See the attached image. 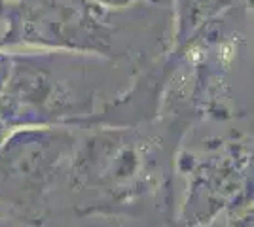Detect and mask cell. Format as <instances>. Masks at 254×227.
Segmentation results:
<instances>
[{
	"label": "cell",
	"instance_id": "ba28073f",
	"mask_svg": "<svg viewBox=\"0 0 254 227\" xmlns=\"http://www.w3.org/2000/svg\"><path fill=\"white\" fill-rule=\"evenodd\" d=\"M11 68V53H6L4 49H0V93L6 86V80L10 76Z\"/></svg>",
	"mask_w": 254,
	"mask_h": 227
},
{
	"label": "cell",
	"instance_id": "6da1fadb",
	"mask_svg": "<svg viewBox=\"0 0 254 227\" xmlns=\"http://www.w3.org/2000/svg\"><path fill=\"white\" fill-rule=\"evenodd\" d=\"M193 121L179 114L126 127H89L76 142L68 165V185L89 197L78 216H138L156 203L173 227V178L180 142Z\"/></svg>",
	"mask_w": 254,
	"mask_h": 227
},
{
	"label": "cell",
	"instance_id": "5b68a950",
	"mask_svg": "<svg viewBox=\"0 0 254 227\" xmlns=\"http://www.w3.org/2000/svg\"><path fill=\"white\" fill-rule=\"evenodd\" d=\"M175 167L186 176V199L173 227L205 226L253 206V136L207 138L199 151H179Z\"/></svg>",
	"mask_w": 254,
	"mask_h": 227
},
{
	"label": "cell",
	"instance_id": "3957f363",
	"mask_svg": "<svg viewBox=\"0 0 254 227\" xmlns=\"http://www.w3.org/2000/svg\"><path fill=\"white\" fill-rule=\"evenodd\" d=\"M112 11L93 0H2L0 17L8 21L0 49L15 45L61 49L103 57L129 59L112 23Z\"/></svg>",
	"mask_w": 254,
	"mask_h": 227
},
{
	"label": "cell",
	"instance_id": "52a82bcc",
	"mask_svg": "<svg viewBox=\"0 0 254 227\" xmlns=\"http://www.w3.org/2000/svg\"><path fill=\"white\" fill-rule=\"evenodd\" d=\"M97 4L105 6V8H110V10H126L133 4H138V2H150V4H159V2H165V0H93Z\"/></svg>",
	"mask_w": 254,
	"mask_h": 227
},
{
	"label": "cell",
	"instance_id": "9c48e42d",
	"mask_svg": "<svg viewBox=\"0 0 254 227\" xmlns=\"http://www.w3.org/2000/svg\"><path fill=\"white\" fill-rule=\"evenodd\" d=\"M0 227H19L13 220H8V218L0 216Z\"/></svg>",
	"mask_w": 254,
	"mask_h": 227
},
{
	"label": "cell",
	"instance_id": "277c9868",
	"mask_svg": "<svg viewBox=\"0 0 254 227\" xmlns=\"http://www.w3.org/2000/svg\"><path fill=\"white\" fill-rule=\"evenodd\" d=\"M76 148L72 127H21L0 142V216L42 226Z\"/></svg>",
	"mask_w": 254,
	"mask_h": 227
},
{
	"label": "cell",
	"instance_id": "7a4b0ae2",
	"mask_svg": "<svg viewBox=\"0 0 254 227\" xmlns=\"http://www.w3.org/2000/svg\"><path fill=\"white\" fill-rule=\"evenodd\" d=\"M95 57L61 49L11 53L10 76L0 93V142L21 127L84 129L97 114Z\"/></svg>",
	"mask_w": 254,
	"mask_h": 227
},
{
	"label": "cell",
	"instance_id": "30bf717a",
	"mask_svg": "<svg viewBox=\"0 0 254 227\" xmlns=\"http://www.w3.org/2000/svg\"><path fill=\"white\" fill-rule=\"evenodd\" d=\"M0 8H2V0H0Z\"/></svg>",
	"mask_w": 254,
	"mask_h": 227
},
{
	"label": "cell",
	"instance_id": "8fae6325",
	"mask_svg": "<svg viewBox=\"0 0 254 227\" xmlns=\"http://www.w3.org/2000/svg\"><path fill=\"white\" fill-rule=\"evenodd\" d=\"M118 227H124V226H118Z\"/></svg>",
	"mask_w": 254,
	"mask_h": 227
},
{
	"label": "cell",
	"instance_id": "8992f818",
	"mask_svg": "<svg viewBox=\"0 0 254 227\" xmlns=\"http://www.w3.org/2000/svg\"><path fill=\"white\" fill-rule=\"evenodd\" d=\"M245 0H173L175 4V38L173 44L182 42L195 29L218 17L226 10Z\"/></svg>",
	"mask_w": 254,
	"mask_h": 227
}]
</instances>
